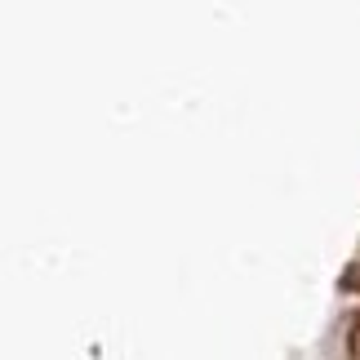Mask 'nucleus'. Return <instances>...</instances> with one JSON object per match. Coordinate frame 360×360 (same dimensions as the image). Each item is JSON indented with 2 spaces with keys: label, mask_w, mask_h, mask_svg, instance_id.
I'll return each instance as SVG.
<instances>
[]
</instances>
